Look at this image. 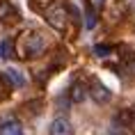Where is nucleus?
Returning a JSON list of instances; mask_svg holds the SVG:
<instances>
[{
  "label": "nucleus",
  "mask_w": 135,
  "mask_h": 135,
  "mask_svg": "<svg viewBox=\"0 0 135 135\" xmlns=\"http://www.w3.org/2000/svg\"><path fill=\"white\" fill-rule=\"evenodd\" d=\"M44 16H46L48 25L55 28L60 35H69V32H71V23H73V18L78 16V12L71 9L69 5H64L62 0H57L55 5H50V7L44 12Z\"/></svg>",
  "instance_id": "nucleus-1"
},
{
  "label": "nucleus",
  "mask_w": 135,
  "mask_h": 135,
  "mask_svg": "<svg viewBox=\"0 0 135 135\" xmlns=\"http://www.w3.org/2000/svg\"><path fill=\"white\" fill-rule=\"evenodd\" d=\"M44 46H46V44H44L41 32H28V35H23L21 41H18V50H21L23 57H28V60L37 57L44 50Z\"/></svg>",
  "instance_id": "nucleus-2"
},
{
  "label": "nucleus",
  "mask_w": 135,
  "mask_h": 135,
  "mask_svg": "<svg viewBox=\"0 0 135 135\" xmlns=\"http://www.w3.org/2000/svg\"><path fill=\"white\" fill-rule=\"evenodd\" d=\"M89 96H92L96 103H101V105H103V103H108V101L112 99V92H110V89H108L101 80L94 78L92 83H89Z\"/></svg>",
  "instance_id": "nucleus-3"
},
{
  "label": "nucleus",
  "mask_w": 135,
  "mask_h": 135,
  "mask_svg": "<svg viewBox=\"0 0 135 135\" xmlns=\"http://www.w3.org/2000/svg\"><path fill=\"white\" fill-rule=\"evenodd\" d=\"M71 101L73 103H83V101L89 96V83H85L83 78H78V80H73V85H71Z\"/></svg>",
  "instance_id": "nucleus-4"
},
{
  "label": "nucleus",
  "mask_w": 135,
  "mask_h": 135,
  "mask_svg": "<svg viewBox=\"0 0 135 135\" xmlns=\"http://www.w3.org/2000/svg\"><path fill=\"white\" fill-rule=\"evenodd\" d=\"M48 135H73V126L69 119H64V117H57V119L50 121L48 126Z\"/></svg>",
  "instance_id": "nucleus-5"
},
{
  "label": "nucleus",
  "mask_w": 135,
  "mask_h": 135,
  "mask_svg": "<svg viewBox=\"0 0 135 135\" xmlns=\"http://www.w3.org/2000/svg\"><path fill=\"white\" fill-rule=\"evenodd\" d=\"M0 135H23V126L16 119H7L5 124H0Z\"/></svg>",
  "instance_id": "nucleus-6"
},
{
  "label": "nucleus",
  "mask_w": 135,
  "mask_h": 135,
  "mask_svg": "<svg viewBox=\"0 0 135 135\" xmlns=\"http://www.w3.org/2000/svg\"><path fill=\"white\" fill-rule=\"evenodd\" d=\"M5 76H7V80H9V85H12V87H23V85H25L23 73L16 71V69H7V71H5Z\"/></svg>",
  "instance_id": "nucleus-7"
},
{
  "label": "nucleus",
  "mask_w": 135,
  "mask_h": 135,
  "mask_svg": "<svg viewBox=\"0 0 135 135\" xmlns=\"http://www.w3.org/2000/svg\"><path fill=\"white\" fill-rule=\"evenodd\" d=\"M0 48H2V57H5V60H12V57H16L14 41H12V39H2V41H0Z\"/></svg>",
  "instance_id": "nucleus-8"
},
{
  "label": "nucleus",
  "mask_w": 135,
  "mask_h": 135,
  "mask_svg": "<svg viewBox=\"0 0 135 135\" xmlns=\"http://www.w3.org/2000/svg\"><path fill=\"white\" fill-rule=\"evenodd\" d=\"M55 2L57 0H30V7L35 9V12H41L44 14V12H46L50 5H55Z\"/></svg>",
  "instance_id": "nucleus-9"
},
{
  "label": "nucleus",
  "mask_w": 135,
  "mask_h": 135,
  "mask_svg": "<svg viewBox=\"0 0 135 135\" xmlns=\"http://www.w3.org/2000/svg\"><path fill=\"white\" fill-rule=\"evenodd\" d=\"M9 92H12V85H9V80L5 73H0V101H5L9 96Z\"/></svg>",
  "instance_id": "nucleus-10"
},
{
  "label": "nucleus",
  "mask_w": 135,
  "mask_h": 135,
  "mask_svg": "<svg viewBox=\"0 0 135 135\" xmlns=\"http://www.w3.org/2000/svg\"><path fill=\"white\" fill-rule=\"evenodd\" d=\"M121 119L126 121V126H131V131L135 133V108L133 110H124L121 112Z\"/></svg>",
  "instance_id": "nucleus-11"
},
{
  "label": "nucleus",
  "mask_w": 135,
  "mask_h": 135,
  "mask_svg": "<svg viewBox=\"0 0 135 135\" xmlns=\"http://www.w3.org/2000/svg\"><path fill=\"white\" fill-rule=\"evenodd\" d=\"M112 53V46H105V44H96L94 46V55H99V57H108Z\"/></svg>",
  "instance_id": "nucleus-12"
},
{
  "label": "nucleus",
  "mask_w": 135,
  "mask_h": 135,
  "mask_svg": "<svg viewBox=\"0 0 135 135\" xmlns=\"http://www.w3.org/2000/svg\"><path fill=\"white\" fill-rule=\"evenodd\" d=\"M87 30H92V28H96V14H94V12H89V14H87Z\"/></svg>",
  "instance_id": "nucleus-13"
},
{
  "label": "nucleus",
  "mask_w": 135,
  "mask_h": 135,
  "mask_svg": "<svg viewBox=\"0 0 135 135\" xmlns=\"http://www.w3.org/2000/svg\"><path fill=\"white\" fill-rule=\"evenodd\" d=\"M112 135H128V133H124V131H117V133H112Z\"/></svg>",
  "instance_id": "nucleus-14"
},
{
  "label": "nucleus",
  "mask_w": 135,
  "mask_h": 135,
  "mask_svg": "<svg viewBox=\"0 0 135 135\" xmlns=\"http://www.w3.org/2000/svg\"><path fill=\"white\" fill-rule=\"evenodd\" d=\"M0 57H2V48H0Z\"/></svg>",
  "instance_id": "nucleus-15"
}]
</instances>
